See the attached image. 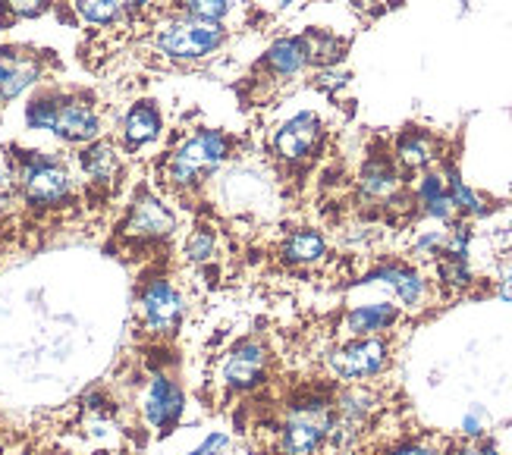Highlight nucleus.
Masks as SVG:
<instances>
[{"instance_id": "obj_2", "label": "nucleus", "mask_w": 512, "mask_h": 455, "mask_svg": "<svg viewBox=\"0 0 512 455\" xmlns=\"http://www.w3.org/2000/svg\"><path fill=\"white\" fill-rule=\"evenodd\" d=\"M16 170V195L35 211H57L76 195V179L60 157L48 151H19L10 154Z\"/></svg>"}, {"instance_id": "obj_34", "label": "nucleus", "mask_w": 512, "mask_h": 455, "mask_svg": "<svg viewBox=\"0 0 512 455\" xmlns=\"http://www.w3.org/2000/svg\"><path fill=\"white\" fill-rule=\"evenodd\" d=\"M484 427H487V421H484L481 408H472V412L462 418V434H465V440H481L484 437Z\"/></svg>"}, {"instance_id": "obj_9", "label": "nucleus", "mask_w": 512, "mask_h": 455, "mask_svg": "<svg viewBox=\"0 0 512 455\" xmlns=\"http://www.w3.org/2000/svg\"><path fill=\"white\" fill-rule=\"evenodd\" d=\"M267 374H271V349H267L261 339H242L236 343L224 364H220V380L230 393L249 396L267 383Z\"/></svg>"}, {"instance_id": "obj_26", "label": "nucleus", "mask_w": 512, "mask_h": 455, "mask_svg": "<svg viewBox=\"0 0 512 455\" xmlns=\"http://www.w3.org/2000/svg\"><path fill=\"white\" fill-rule=\"evenodd\" d=\"M437 280L447 292H465L475 283V270L465 258H453V255H440L437 261Z\"/></svg>"}, {"instance_id": "obj_32", "label": "nucleus", "mask_w": 512, "mask_h": 455, "mask_svg": "<svg viewBox=\"0 0 512 455\" xmlns=\"http://www.w3.org/2000/svg\"><path fill=\"white\" fill-rule=\"evenodd\" d=\"M16 195V170L10 157L0 154V208L10 204V198Z\"/></svg>"}, {"instance_id": "obj_23", "label": "nucleus", "mask_w": 512, "mask_h": 455, "mask_svg": "<svg viewBox=\"0 0 512 455\" xmlns=\"http://www.w3.org/2000/svg\"><path fill=\"white\" fill-rule=\"evenodd\" d=\"M443 179H447V192H450L459 214H465V217H487V214H491V208L484 204V198L459 176V170L453 164L443 167Z\"/></svg>"}, {"instance_id": "obj_27", "label": "nucleus", "mask_w": 512, "mask_h": 455, "mask_svg": "<svg viewBox=\"0 0 512 455\" xmlns=\"http://www.w3.org/2000/svg\"><path fill=\"white\" fill-rule=\"evenodd\" d=\"M183 255L195 267L211 264L217 258V233L211 230V226H195L183 242Z\"/></svg>"}, {"instance_id": "obj_10", "label": "nucleus", "mask_w": 512, "mask_h": 455, "mask_svg": "<svg viewBox=\"0 0 512 455\" xmlns=\"http://www.w3.org/2000/svg\"><path fill=\"white\" fill-rule=\"evenodd\" d=\"M139 408H142V418L148 427L161 430V434H170V430L186 415V393L170 374L158 371V374L148 377L142 399H139Z\"/></svg>"}, {"instance_id": "obj_6", "label": "nucleus", "mask_w": 512, "mask_h": 455, "mask_svg": "<svg viewBox=\"0 0 512 455\" xmlns=\"http://www.w3.org/2000/svg\"><path fill=\"white\" fill-rule=\"evenodd\" d=\"M390 364V346L384 336H352L327 355L330 374L343 383H368Z\"/></svg>"}, {"instance_id": "obj_37", "label": "nucleus", "mask_w": 512, "mask_h": 455, "mask_svg": "<svg viewBox=\"0 0 512 455\" xmlns=\"http://www.w3.org/2000/svg\"><path fill=\"white\" fill-rule=\"evenodd\" d=\"M154 4H158V0H129V10H132V13H145V10H151Z\"/></svg>"}, {"instance_id": "obj_7", "label": "nucleus", "mask_w": 512, "mask_h": 455, "mask_svg": "<svg viewBox=\"0 0 512 455\" xmlns=\"http://www.w3.org/2000/svg\"><path fill=\"white\" fill-rule=\"evenodd\" d=\"M321 142H324V120L315 110H299L274 129L271 151L280 164L299 167L321 151Z\"/></svg>"}, {"instance_id": "obj_11", "label": "nucleus", "mask_w": 512, "mask_h": 455, "mask_svg": "<svg viewBox=\"0 0 512 455\" xmlns=\"http://www.w3.org/2000/svg\"><path fill=\"white\" fill-rule=\"evenodd\" d=\"M362 286L390 289L393 299L399 302V308H406V311H421L431 299V283L425 280V273L412 264H403V261L377 264L374 270H368L362 277Z\"/></svg>"}, {"instance_id": "obj_24", "label": "nucleus", "mask_w": 512, "mask_h": 455, "mask_svg": "<svg viewBox=\"0 0 512 455\" xmlns=\"http://www.w3.org/2000/svg\"><path fill=\"white\" fill-rule=\"evenodd\" d=\"M173 13L198 22H214V26H227L233 0H173Z\"/></svg>"}, {"instance_id": "obj_17", "label": "nucleus", "mask_w": 512, "mask_h": 455, "mask_svg": "<svg viewBox=\"0 0 512 455\" xmlns=\"http://www.w3.org/2000/svg\"><path fill=\"white\" fill-rule=\"evenodd\" d=\"M440 157V145L428 129H406L396 135L393 142V161L399 164V170H418L425 173L434 161Z\"/></svg>"}, {"instance_id": "obj_8", "label": "nucleus", "mask_w": 512, "mask_h": 455, "mask_svg": "<svg viewBox=\"0 0 512 455\" xmlns=\"http://www.w3.org/2000/svg\"><path fill=\"white\" fill-rule=\"evenodd\" d=\"M176 230V214L170 204L154 195L148 189H142L136 198H132L129 211L120 223V236L129 239V242H139V245H148V242H164L170 239Z\"/></svg>"}, {"instance_id": "obj_3", "label": "nucleus", "mask_w": 512, "mask_h": 455, "mask_svg": "<svg viewBox=\"0 0 512 455\" xmlns=\"http://www.w3.org/2000/svg\"><path fill=\"white\" fill-rule=\"evenodd\" d=\"M230 38L227 26H214V22H198L180 13L161 16L151 29V48L170 63H202L224 51Z\"/></svg>"}, {"instance_id": "obj_12", "label": "nucleus", "mask_w": 512, "mask_h": 455, "mask_svg": "<svg viewBox=\"0 0 512 455\" xmlns=\"http://www.w3.org/2000/svg\"><path fill=\"white\" fill-rule=\"evenodd\" d=\"M101 132H104V120H101V113H98L92 98L63 95L51 135H57V139L66 142V145H79L82 148V145L98 142Z\"/></svg>"}, {"instance_id": "obj_1", "label": "nucleus", "mask_w": 512, "mask_h": 455, "mask_svg": "<svg viewBox=\"0 0 512 455\" xmlns=\"http://www.w3.org/2000/svg\"><path fill=\"white\" fill-rule=\"evenodd\" d=\"M236 139L227 129H195L164 157V182L173 192H198L233 161Z\"/></svg>"}, {"instance_id": "obj_15", "label": "nucleus", "mask_w": 512, "mask_h": 455, "mask_svg": "<svg viewBox=\"0 0 512 455\" xmlns=\"http://www.w3.org/2000/svg\"><path fill=\"white\" fill-rule=\"evenodd\" d=\"M261 70L274 82H293L308 70V54L302 35H280L264 48L261 54Z\"/></svg>"}, {"instance_id": "obj_38", "label": "nucleus", "mask_w": 512, "mask_h": 455, "mask_svg": "<svg viewBox=\"0 0 512 455\" xmlns=\"http://www.w3.org/2000/svg\"><path fill=\"white\" fill-rule=\"evenodd\" d=\"M478 455H500V452H497L491 443H481V452H478Z\"/></svg>"}, {"instance_id": "obj_4", "label": "nucleus", "mask_w": 512, "mask_h": 455, "mask_svg": "<svg viewBox=\"0 0 512 455\" xmlns=\"http://www.w3.org/2000/svg\"><path fill=\"white\" fill-rule=\"evenodd\" d=\"M333 424V399L308 393L289 402L286 415L277 427L280 455H318L327 446Z\"/></svg>"}, {"instance_id": "obj_28", "label": "nucleus", "mask_w": 512, "mask_h": 455, "mask_svg": "<svg viewBox=\"0 0 512 455\" xmlns=\"http://www.w3.org/2000/svg\"><path fill=\"white\" fill-rule=\"evenodd\" d=\"M447 245V230H421L412 242V255L418 261H437Z\"/></svg>"}, {"instance_id": "obj_30", "label": "nucleus", "mask_w": 512, "mask_h": 455, "mask_svg": "<svg viewBox=\"0 0 512 455\" xmlns=\"http://www.w3.org/2000/svg\"><path fill=\"white\" fill-rule=\"evenodd\" d=\"M0 7H4L13 19H35L41 13H48L51 0H0Z\"/></svg>"}, {"instance_id": "obj_20", "label": "nucleus", "mask_w": 512, "mask_h": 455, "mask_svg": "<svg viewBox=\"0 0 512 455\" xmlns=\"http://www.w3.org/2000/svg\"><path fill=\"white\" fill-rule=\"evenodd\" d=\"M377 405H381V399H377V393L368 390L365 383H346V390H340V396L333 399V412L352 424L365 427L368 418L377 412Z\"/></svg>"}, {"instance_id": "obj_31", "label": "nucleus", "mask_w": 512, "mask_h": 455, "mask_svg": "<svg viewBox=\"0 0 512 455\" xmlns=\"http://www.w3.org/2000/svg\"><path fill=\"white\" fill-rule=\"evenodd\" d=\"M230 434L227 430H214V434H208L202 443H198L195 449H189L186 455H224L227 449H230Z\"/></svg>"}, {"instance_id": "obj_22", "label": "nucleus", "mask_w": 512, "mask_h": 455, "mask_svg": "<svg viewBox=\"0 0 512 455\" xmlns=\"http://www.w3.org/2000/svg\"><path fill=\"white\" fill-rule=\"evenodd\" d=\"M73 13L85 26H98V29H110L126 16H132L129 0H73Z\"/></svg>"}, {"instance_id": "obj_13", "label": "nucleus", "mask_w": 512, "mask_h": 455, "mask_svg": "<svg viewBox=\"0 0 512 455\" xmlns=\"http://www.w3.org/2000/svg\"><path fill=\"white\" fill-rule=\"evenodd\" d=\"M164 135V110L158 101L139 98L136 104H129L120 123V148L126 154H136L148 145H154Z\"/></svg>"}, {"instance_id": "obj_18", "label": "nucleus", "mask_w": 512, "mask_h": 455, "mask_svg": "<svg viewBox=\"0 0 512 455\" xmlns=\"http://www.w3.org/2000/svg\"><path fill=\"white\" fill-rule=\"evenodd\" d=\"M403 317V308L393 302H368V305H355L343 317V330L349 336H381L393 330Z\"/></svg>"}, {"instance_id": "obj_21", "label": "nucleus", "mask_w": 512, "mask_h": 455, "mask_svg": "<svg viewBox=\"0 0 512 455\" xmlns=\"http://www.w3.org/2000/svg\"><path fill=\"white\" fill-rule=\"evenodd\" d=\"M302 44H305V54H308V66H318V70L340 66V60L346 54V41L340 35L327 32V29L302 32Z\"/></svg>"}, {"instance_id": "obj_35", "label": "nucleus", "mask_w": 512, "mask_h": 455, "mask_svg": "<svg viewBox=\"0 0 512 455\" xmlns=\"http://www.w3.org/2000/svg\"><path fill=\"white\" fill-rule=\"evenodd\" d=\"M387 455H447V452L437 449V446H431V443H418V440H412V443H403V446L390 449Z\"/></svg>"}, {"instance_id": "obj_14", "label": "nucleus", "mask_w": 512, "mask_h": 455, "mask_svg": "<svg viewBox=\"0 0 512 455\" xmlns=\"http://www.w3.org/2000/svg\"><path fill=\"white\" fill-rule=\"evenodd\" d=\"M359 195L368 201H393L403 189V170L393 161V154H368L359 176Z\"/></svg>"}, {"instance_id": "obj_39", "label": "nucleus", "mask_w": 512, "mask_h": 455, "mask_svg": "<svg viewBox=\"0 0 512 455\" xmlns=\"http://www.w3.org/2000/svg\"><path fill=\"white\" fill-rule=\"evenodd\" d=\"M277 7H293V4H299V0H274Z\"/></svg>"}, {"instance_id": "obj_19", "label": "nucleus", "mask_w": 512, "mask_h": 455, "mask_svg": "<svg viewBox=\"0 0 512 455\" xmlns=\"http://www.w3.org/2000/svg\"><path fill=\"white\" fill-rule=\"evenodd\" d=\"M324 255H327V236L321 230H311V226L293 230L280 245V258L289 267H311L324 261Z\"/></svg>"}, {"instance_id": "obj_5", "label": "nucleus", "mask_w": 512, "mask_h": 455, "mask_svg": "<svg viewBox=\"0 0 512 455\" xmlns=\"http://www.w3.org/2000/svg\"><path fill=\"white\" fill-rule=\"evenodd\" d=\"M136 311H139V324L145 333L167 339L180 330L186 317V302H183V292L173 286L170 277H148L139 286Z\"/></svg>"}, {"instance_id": "obj_36", "label": "nucleus", "mask_w": 512, "mask_h": 455, "mask_svg": "<svg viewBox=\"0 0 512 455\" xmlns=\"http://www.w3.org/2000/svg\"><path fill=\"white\" fill-rule=\"evenodd\" d=\"M497 295H500L503 302L512 305V264L503 270V277H500V283H497Z\"/></svg>"}, {"instance_id": "obj_29", "label": "nucleus", "mask_w": 512, "mask_h": 455, "mask_svg": "<svg viewBox=\"0 0 512 455\" xmlns=\"http://www.w3.org/2000/svg\"><path fill=\"white\" fill-rule=\"evenodd\" d=\"M443 192H447V179H443L440 173H431V170L421 173V176H418V182H415V189H412L418 208H421V204L434 201V198H440Z\"/></svg>"}, {"instance_id": "obj_33", "label": "nucleus", "mask_w": 512, "mask_h": 455, "mask_svg": "<svg viewBox=\"0 0 512 455\" xmlns=\"http://www.w3.org/2000/svg\"><path fill=\"white\" fill-rule=\"evenodd\" d=\"M346 82H349V73L340 70V66H327V70H318V76H315V85L324 88V91H337Z\"/></svg>"}, {"instance_id": "obj_16", "label": "nucleus", "mask_w": 512, "mask_h": 455, "mask_svg": "<svg viewBox=\"0 0 512 455\" xmlns=\"http://www.w3.org/2000/svg\"><path fill=\"white\" fill-rule=\"evenodd\" d=\"M79 170L98 189H110L123 173V148L110 139H98L92 145L79 148Z\"/></svg>"}, {"instance_id": "obj_25", "label": "nucleus", "mask_w": 512, "mask_h": 455, "mask_svg": "<svg viewBox=\"0 0 512 455\" xmlns=\"http://www.w3.org/2000/svg\"><path fill=\"white\" fill-rule=\"evenodd\" d=\"M63 101V91H41L26 104V126L32 132H54L57 110Z\"/></svg>"}, {"instance_id": "obj_40", "label": "nucleus", "mask_w": 512, "mask_h": 455, "mask_svg": "<svg viewBox=\"0 0 512 455\" xmlns=\"http://www.w3.org/2000/svg\"><path fill=\"white\" fill-rule=\"evenodd\" d=\"M54 455H76V452H54Z\"/></svg>"}]
</instances>
